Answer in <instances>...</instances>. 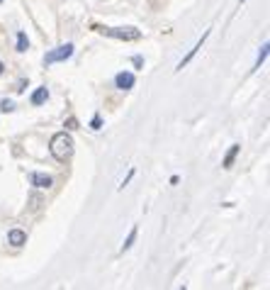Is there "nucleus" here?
<instances>
[{
    "instance_id": "obj_9",
    "label": "nucleus",
    "mask_w": 270,
    "mask_h": 290,
    "mask_svg": "<svg viewBox=\"0 0 270 290\" xmlns=\"http://www.w3.org/2000/svg\"><path fill=\"white\" fill-rule=\"evenodd\" d=\"M47 98H49V90L47 88H37L32 93V105H42V102H47Z\"/></svg>"
},
{
    "instance_id": "obj_4",
    "label": "nucleus",
    "mask_w": 270,
    "mask_h": 290,
    "mask_svg": "<svg viewBox=\"0 0 270 290\" xmlns=\"http://www.w3.org/2000/svg\"><path fill=\"white\" fill-rule=\"evenodd\" d=\"M207 37H209V30H207V32H204V34H202V37H200V39H197V44H195V47H192V49H190V54H187V56H185V59H183V61H180V64H178V68H175V71H183V68H185V66H187V64H190V61H192V59H195V54H197V51H200V49H202V44H204V42H207Z\"/></svg>"
},
{
    "instance_id": "obj_10",
    "label": "nucleus",
    "mask_w": 270,
    "mask_h": 290,
    "mask_svg": "<svg viewBox=\"0 0 270 290\" xmlns=\"http://www.w3.org/2000/svg\"><path fill=\"white\" fill-rule=\"evenodd\" d=\"M136 234H139V229L136 227H132V232H129V237L124 239V244H122V254L127 251V249H132V244H134V239H136Z\"/></svg>"
},
{
    "instance_id": "obj_14",
    "label": "nucleus",
    "mask_w": 270,
    "mask_h": 290,
    "mask_svg": "<svg viewBox=\"0 0 270 290\" xmlns=\"http://www.w3.org/2000/svg\"><path fill=\"white\" fill-rule=\"evenodd\" d=\"M0 110H3V112H13V110H15V102H13V100H3V102H0Z\"/></svg>"
},
{
    "instance_id": "obj_18",
    "label": "nucleus",
    "mask_w": 270,
    "mask_h": 290,
    "mask_svg": "<svg viewBox=\"0 0 270 290\" xmlns=\"http://www.w3.org/2000/svg\"><path fill=\"white\" fill-rule=\"evenodd\" d=\"M0 3H3V0H0Z\"/></svg>"
},
{
    "instance_id": "obj_17",
    "label": "nucleus",
    "mask_w": 270,
    "mask_h": 290,
    "mask_svg": "<svg viewBox=\"0 0 270 290\" xmlns=\"http://www.w3.org/2000/svg\"><path fill=\"white\" fill-rule=\"evenodd\" d=\"M3 68H5V66H3V61H0V73H3Z\"/></svg>"
},
{
    "instance_id": "obj_8",
    "label": "nucleus",
    "mask_w": 270,
    "mask_h": 290,
    "mask_svg": "<svg viewBox=\"0 0 270 290\" xmlns=\"http://www.w3.org/2000/svg\"><path fill=\"white\" fill-rule=\"evenodd\" d=\"M238 152H241V147H238V144H231V149L226 152V156H224V169H231L234 166V161H236V156H238Z\"/></svg>"
},
{
    "instance_id": "obj_13",
    "label": "nucleus",
    "mask_w": 270,
    "mask_h": 290,
    "mask_svg": "<svg viewBox=\"0 0 270 290\" xmlns=\"http://www.w3.org/2000/svg\"><path fill=\"white\" fill-rule=\"evenodd\" d=\"M39 205H42V198H39V195H32V198H30V210L34 212V210H39Z\"/></svg>"
},
{
    "instance_id": "obj_16",
    "label": "nucleus",
    "mask_w": 270,
    "mask_h": 290,
    "mask_svg": "<svg viewBox=\"0 0 270 290\" xmlns=\"http://www.w3.org/2000/svg\"><path fill=\"white\" fill-rule=\"evenodd\" d=\"M90 127H93V129H100V127H102V119H100V115H95V117H93Z\"/></svg>"
},
{
    "instance_id": "obj_11",
    "label": "nucleus",
    "mask_w": 270,
    "mask_h": 290,
    "mask_svg": "<svg viewBox=\"0 0 270 290\" xmlns=\"http://www.w3.org/2000/svg\"><path fill=\"white\" fill-rule=\"evenodd\" d=\"M27 47H30V39H27L25 32H20L17 34V51H27Z\"/></svg>"
},
{
    "instance_id": "obj_6",
    "label": "nucleus",
    "mask_w": 270,
    "mask_h": 290,
    "mask_svg": "<svg viewBox=\"0 0 270 290\" xmlns=\"http://www.w3.org/2000/svg\"><path fill=\"white\" fill-rule=\"evenodd\" d=\"M115 83H117V88H119V90H129V88H134V73H129V71L117 73Z\"/></svg>"
},
{
    "instance_id": "obj_3",
    "label": "nucleus",
    "mask_w": 270,
    "mask_h": 290,
    "mask_svg": "<svg viewBox=\"0 0 270 290\" xmlns=\"http://www.w3.org/2000/svg\"><path fill=\"white\" fill-rule=\"evenodd\" d=\"M71 56H73V44H61V47L51 49V51L44 56V64H47V66H51V64L66 61V59H71Z\"/></svg>"
},
{
    "instance_id": "obj_7",
    "label": "nucleus",
    "mask_w": 270,
    "mask_h": 290,
    "mask_svg": "<svg viewBox=\"0 0 270 290\" xmlns=\"http://www.w3.org/2000/svg\"><path fill=\"white\" fill-rule=\"evenodd\" d=\"M27 241V234L22 232V229H13L10 234H8V244H13V246H22Z\"/></svg>"
},
{
    "instance_id": "obj_5",
    "label": "nucleus",
    "mask_w": 270,
    "mask_h": 290,
    "mask_svg": "<svg viewBox=\"0 0 270 290\" xmlns=\"http://www.w3.org/2000/svg\"><path fill=\"white\" fill-rule=\"evenodd\" d=\"M30 183H32L34 188H39V190H47V188H51V176H47V173H39V171H34V173L30 176Z\"/></svg>"
},
{
    "instance_id": "obj_15",
    "label": "nucleus",
    "mask_w": 270,
    "mask_h": 290,
    "mask_svg": "<svg viewBox=\"0 0 270 290\" xmlns=\"http://www.w3.org/2000/svg\"><path fill=\"white\" fill-rule=\"evenodd\" d=\"M66 127H68V129H78V119H76V117H68V119H66Z\"/></svg>"
},
{
    "instance_id": "obj_2",
    "label": "nucleus",
    "mask_w": 270,
    "mask_h": 290,
    "mask_svg": "<svg viewBox=\"0 0 270 290\" xmlns=\"http://www.w3.org/2000/svg\"><path fill=\"white\" fill-rule=\"evenodd\" d=\"M93 30L98 34H105V37H112V39H122V42L141 39V32L136 27H102V25H93Z\"/></svg>"
},
{
    "instance_id": "obj_12",
    "label": "nucleus",
    "mask_w": 270,
    "mask_h": 290,
    "mask_svg": "<svg viewBox=\"0 0 270 290\" xmlns=\"http://www.w3.org/2000/svg\"><path fill=\"white\" fill-rule=\"evenodd\" d=\"M265 56H268V44H263V49H260V54H258V61H255V68H260V64L265 61Z\"/></svg>"
},
{
    "instance_id": "obj_1",
    "label": "nucleus",
    "mask_w": 270,
    "mask_h": 290,
    "mask_svg": "<svg viewBox=\"0 0 270 290\" xmlns=\"http://www.w3.org/2000/svg\"><path fill=\"white\" fill-rule=\"evenodd\" d=\"M73 136L68 134V132H59V134H54L51 136V144H49V152H51V156L56 159V161H68L71 156H73Z\"/></svg>"
}]
</instances>
